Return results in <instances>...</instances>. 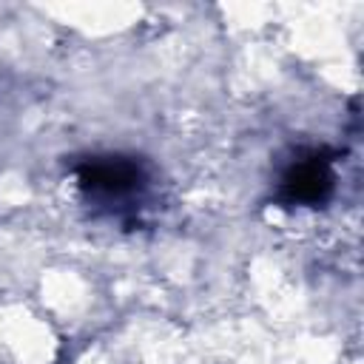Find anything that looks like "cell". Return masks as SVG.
Returning a JSON list of instances; mask_svg holds the SVG:
<instances>
[{
    "label": "cell",
    "mask_w": 364,
    "mask_h": 364,
    "mask_svg": "<svg viewBox=\"0 0 364 364\" xmlns=\"http://www.w3.org/2000/svg\"><path fill=\"white\" fill-rule=\"evenodd\" d=\"M80 185L100 202H125L142 188V171L131 159H91L80 168Z\"/></svg>",
    "instance_id": "6da1fadb"
},
{
    "label": "cell",
    "mask_w": 364,
    "mask_h": 364,
    "mask_svg": "<svg viewBox=\"0 0 364 364\" xmlns=\"http://www.w3.org/2000/svg\"><path fill=\"white\" fill-rule=\"evenodd\" d=\"M330 179L333 176H330L327 162L318 156H310L284 173L282 191L287 202H318L330 191Z\"/></svg>",
    "instance_id": "7a4b0ae2"
}]
</instances>
